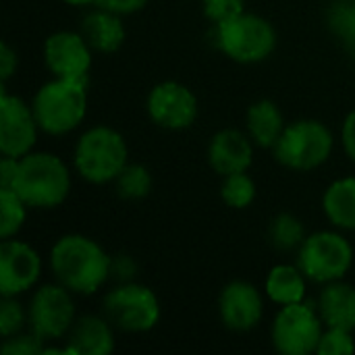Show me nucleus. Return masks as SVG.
Wrapping results in <instances>:
<instances>
[{
	"mask_svg": "<svg viewBox=\"0 0 355 355\" xmlns=\"http://www.w3.org/2000/svg\"><path fill=\"white\" fill-rule=\"evenodd\" d=\"M202 10L214 25L229 21L245 10V0H202Z\"/></svg>",
	"mask_w": 355,
	"mask_h": 355,
	"instance_id": "obj_31",
	"label": "nucleus"
},
{
	"mask_svg": "<svg viewBox=\"0 0 355 355\" xmlns=\"http://www.w3.org/2000/svg\"><path fill=\"white\" fill-rule=\"evenodd\" d=\"M135 270V264L127 258V256H121V258H116V260H112V270H110V277H114L116 272H119V279L123 281V283H129L131 279H133V272Z\"/></svg>",
	"mask_w": 355,
	"mask_h": 355,
	"instance_id": "obj_35",
	"label": "nucleus"
},
{
	"mask_svg": "<svg viewBox=\"0 0 355 355\" xmlns=\"http://www.w3.org/2000/svg\"><path fill=\"white\" fill-rule=\"evenodd\" d=\"M104 316L114 329L125 333H148L160 320L156 293L139 283H121L104 297Z\"/></svg>",
	"mask_w": 355,
	"mask_h": 355,
	"instance_id": "obj_9",
	"label": "nucleus"
},
{
	"mask_svg": "<svg viewBox=\"0 0 355 355\" xmlns=\"http://www.w3.org/2000/svg\"><path fill=\"white\" fill-rule=\"evenodd\" d=\"M341 144L345 154L355 162V108L345 116L341 127Z\"/></svg>",
	"mask_w": 355,
	"mask_h": 355,
	"instance_id": "obj_34",
	"label": "nucleus"
},
{
	"mask_svg": "<svg viewBox=\"0 0 355 355\" xmlns=\"http://www.w3.org/2000/svg\"><path fill=\"white\" fill-rule=\"evenodd\" d=\"M285 127H287V123H285L283 110L279 108L277 102L262 98L248 108L245 129L258 148L272 150L277 146V141L281 139Z\"/></svg>",
	"mask_w": 355,
	"mask_h": 355,
	"instance_id": "obj_20",
	"label": "nucleus"
},
{
	"mask_svg": "<svg viewBox=\"0 0 355 355\" xmlns=\"http://www.w3.org/2000/svg\"><path fill=\"white\" fill-rule=\"evenodd\" d=\"M254 146L248 131L223 129L214 133L208 144V162L220 177L245 173L254 162Z\"/></svg>",
	"mask_w": 355,
	"mask_h": 355,
	"instance_id": "obj_16",
	"label": "nucleus"
},
{
	"mask_svg": "<svg viewBox=\"0 0 355 355\" xmlns=\"http://www.w3.org/2000/svg\"><path fill=\"white\" fill-rule=\"evenodd\" d=\"M114 187L123 200H144L152 191V175L144 164L127 162V166L114 179Z\"/></svg>",
	"mask_w": 355,
	"mask_h": 355,
	"instance_id": "obj_25",
	"label": "nucleus"
},
{
	"mask_svg": "<svg viewBox=\"0 0 355 355\" xmlns=\"http://www.w3.org/2000/svg\"><path fill=\"white\" fill-rule=\"evenodd\" d=\"M220 198H223V202L229 208H233V210H245L256 200V183L248 175V171L245 173L227 175V177H223Z\"/></svg>",
	"mask_w": 355,
	"mask_h": 355,
	"instance_id": "obj_26",
	"label": "nucleus"
},
{
	"mask_svg": "<svg viewBox=\"0 0 355 355\" xmlns=\"http://www.w3.org/2000/svg\"><path fill=\"white\" fill-rule=\"evenodd\" d=\"M146 110L158 127L168 131H183L196 123L200 104L187 85L179 81H160L150 89Z\"/></svg>",
	"mask_w": 355,
	"mask_h": 355,
	"instance_id": "obj_12",
	"label": "nucleus"
},
{
	"mask_svg": "<svg viewBox=\"0 0 355 355\" xmlns=\"http://www.w3.org/2000/svg\"><path fill=\"white\" fill-rule=\"evenodd\" d=\"M333 148L335 137L324 123L316 119H302L285 127L272 152L277 162L285 168L308 173L322 166L331 158Z\"/></svg>",
	"mask_w": 355,
	"mask_h": 355,
	"instance_id": "obj_6",
	"label": "nucleus"
},
{
	"mask_svg": "<svg viewBox=\"0 0 355 355\" xmlns=\"http://www.w3.org/2000/svg\"><path fill=\"white\" fill-rule=\"evenodd\" d=\"M146 4H148V0H96L94 6L106 8L116 15H131V12L141 10Z\"/></svg>",
	"mask_w": 355,
	"mask_h": 355,
	"instance_id": "obj_32",
	"label": "nucleus"
},
{
	"mask_svg": "<svg viewBox=\"0 0 355 355\" xmlns=\"http://www.w3.org/2000/svg\"><path fill=\"white\" fill-rule=\"evenodd\" d=\"M27 327V310L17 302V297H2L0 304V335L2 339L21 333Z\"/></svg>",
	"mask_w": 355,
	"mask_h": 355,
	"instance_id": "obj_28",
	"label": "nucleus"
},
{
	"mask_svg": "<svg viewBox=\"0 0 355 355\" xmlns=\"http://www.w3.org/2000/svg\"><path fill=\"white\" fill-rule=\"evenodd\" d=\"M216 27L218 50L235 62L256 64L266 60L277 48V31L272 23L256 12H241Z\"/></svg>",
	"mask_w": 355,
	"mask_h": 355,
	"instance_id": "obj_5",
	"label": "nucleus"
},
{
	"mask_svg": "<svg viewBox=\"0 0 355 355\" xmlns=\"http://www.w3.org/2000/svg\"><path fill=\"white\" fill-rule=\"evenodd\" d=\"M17 64H19L17 52L6 42H2V46H0V79H2V83H6L17 73Z\"/></svg>",
	"mask_w": 355,
	"mask_h": 355,
	"instance_id": "obj_33",
	"label": "nucleus"
},
{
	"mask_svg": "<svg viewBox=\"0 0 355 355\" xmlns=\"http://www.w3.org/2000/svg\"><path fill=\"white\" fill-rule=\"evenodd\" d=\"M71 355H108L114 349V327L104 316H81L67 335Z\"/></svg>",
	"mask_w": 355,
	"mask_h": 355,
	"instance_id": "obj_17",
	"label": "nucleus"
},
{
	"mask_svg": "<svg viewBox=\"0 0 355 355\" xmlns=\"http://www.w3.org/2000/svg\"><path fill=\"white\" fill-rule=\"evenodd\" d=\"M327 21L331 31L355 50V0H335L329 6Z\"/></svg>",
	"mask_w": 355,
	"mask_h": 355,
	"instance_id": "obj_27",
	"label": "nucleus"
},
{
	"mask_svg": "<svg viewBox=\"0 0 355 355\" xmlns=\"http://www.w3.org/2000/svg\"><path fill=\"white\" fill-rule=\"evenodd\" d=\"M324 333V322L318 308L310 302L281 306L272 320L270 339L281 355L316 354Z\"/></svg>",
	"mask_w": 355,
	"mask_h": 355,
	"instance_id": "obj_8",
	"label": "nucleus"
},
{
	"mask_svg": "<svg viewBox=\"0 0 355 355\" xmlns=\"http://www.w3.org/2000/svg\"><path fill=\"white\" fill-rule=\"evenodd\" d=\"M44 64L52 73V77L79 79L87 81V73L92 69V46L81 35V31H54L46 37L44 48Z\"/></svg>",
	"mask_w": 355,
	"mask_h": 355,
	"instance_id": "obj_13",
	"label": "nucleus"
},
{
	"mask_svg": "<svg viewBox=\"0 0 355 355\" xmlns=\"http://www.w3.org/2000/svg\"><path fill=\"white\" fill-rule=\"evenodd\" d=\"M355 352L354 333L343 329H327L322 333L320 345L316 349L318 355H349Z\"/></svg>",
	"mask_w": 355,
	"mask_h": 355,
	"instance_id": "obj_29",
	"label": "nucleus"
},
{
	"mask_svg": "<svg viewBox=\"0 0 355 355\" xmlns=\"http://www.w3.org/2000/svg\"><path fill=\"white\" fill-rule=\"evenodd\" d=\"M306 229L302 220L289 212H281L272 218L268 227V241L272 243L275 250L279 252H295L302 248L306 239Z\"/></svg>",
	"mask_w": 355,
	"mask_h": 355,
	"instance_id": "obj_23",
	"label": "nucleus"
},
{
	"mask_svg": "<svg viewBox=\"0 0 355 355\" xmlns=\"http://www.w3.org/2000/svg\"><path fill=\"white\" fill-rule=\"evenodd\" d=\"M50 270L71 293L94 295L110 279L112 258L92 237L69 233L52 245Z\"/></svg>",
	"mask_w": 355,
	"mask_h": 355,
	"instance_id": "obj_1",
	"label": "nucleus"
},
{
	"mask_svg": "<svg viewBox=\"0 0 355 355\" xmlns=\"http://www.w3.org/2000/svg\"><path fill=\"white\" fill-rule=\"evenodd\" d=\"M79 31L87 40L92 50L102 52V54L116 52L125 44V37H127L121 15L110 12V10L100 8V6H96V10H89L81 19Z\"/></svg>",
	"mask_w": 355,
	"mask_h": 355,
	"instance_id": "obj_18",
	"label": "nucleus"
},
{
	"mask_svg": "<svg viewBox=\"0 0 355 355\" xmlns=\"http://www.w3.org/2000/svg\"><path fill=\"white\" fill-rule=\"evenodd\" d=\"M306 281L308 277L302 272L297 264H277L270 268L264 283L266 297L277 306L306 302Z\"/></svg>",
	"mask_w": 355,
	"mask_h": 355,
	"instance_id": "obj_21",
	"label": "nucleus"
},
{
	"mask_svg": "<svg viewBox=\"0 0 355 355\" xmlns=\"http://www.w3.org/2000/svg\"><path fill=\"white\" fill-rule=\"evenodd\" d=\"M46 347V341H42L37 335L29 333H17L12 337H6L2 343L4 355H42Z\"/></svg>",
	"mask_w": 355,
	"mask_h": 355,
	"instance_id": "obj_30",
	"label": "nucleus"
},
{
	"mask_svg": "<svg viewBox=\"0 0 355 355\" xmlns=\"http://www.w3.org/2000/svg\"><path fill=\"white\" fill-rule=\"evenodd\" d=\"M354 264L349 239L337 231H318L304 239L297 250V266L312 283L341 281Z\"/></svg>",
	"mask_w": 355,
	"mask_h": 355,
	"instance_id": "obj_7",
	"label": "nucleus"
},
{
	"mask_svg": "<svg viewBox=\"0 0 355 355\" xmlns=\"http://www.w3.org/2000/svg\"><path fill=\"white\" fill-rule=\"evenodd\" d=\"M27 204L10 187H0V237H15L27 218Z\"/></svg>",
	"mask_w": 355,
	"mask_h": 355,
	"instance_id": "obj_24",
	"label": "nucleus"
},
{
	"mask_svg": "<svg viewBox=\"0 0 355 355\" xmlns=\"http://www.w3.org/2000/svg\"><path fill=\"white\" fill-rule=\"evenodd\" d=\"M71 6H87V4H96V0H62Z\"/></svg>",
	"mask_w": 355,
	"mask_h": 355,
	"instance_id": "obj_36",
	"label": "nucleus"
},
{
	"mask_svg": "<svg viewBox=\"0 0 355 355\" xmlns=\"http://www.w3.org/2000/svg\"><path fill=\"white\" fill-rule=\"evenodd\" d=\"M218 314L223 324L235 333H248L262 322L264 300L256 285L248 281H231L218 295Z\"/></svg>",
	"mask_w": 355,
	"mask_h": 355,
	"instance_id": "obj_15",
	"label": "nucleus"
},
{
	"mask_svg": "<svg viewBox=\"0 0 355 355\" xmlns=\"http://www.w3.org/2000/svg\"><path fill=\"white\" fill-rule=\"evenodd\" d=\"M129 162V148L125 137L106 125L83 131L73 150V166L81 179L94 185L114 183Z\"/></svg>",
	"mask_w": 355,
	"mask_h": 355,
	"instance_id": "obj_4",
	"label": "nucleus"
},
{
	"mask_svg": "<svg viewBox=\"0 0 355 355\" xmlns=\"http://www.w3.org/2000/svg\"><path fill=\"white\" fill-rule=\"evenodd\" d=\"M42 277L40 254L21 239H2L0 243V295L19 297L35 287Z\"/></svg>",
	"mask_w": 355,
	"mask_h": 355,
	"instance_id": "obj_14",
	"label": "nucleus"
},
{
	"mask_svg": "<svg viewBox=\"0 0 355 355\" xmlns=\"http://www.w3.org/2000/svg\"><path fill=\"white\" fill-rule=\"evenodd\" d=\"M17 196L35 210L60 206L71 191V171L62 158L50 152H29L19 158L17 175L10 185Z\"/></svg>",
	"mask_w": 355,
	"mask_h": 355,
	"instance_id": "obj_2",
	"label": "nucleus"
},
{
	"mask_svg": "<svg viewBox=\"0 0 355 355\" xmlns=\"http://www.w3.org/2000/svg\"><path fill=\"white\" fill-rule=\"evenodd\" d=\"M73 293L60 283L42 285L33 291L27 306V329L42 341H58L75 324Z\"/></svg>",
	"mask_w": 355,
	"mask_h": 355,
	"instance_id": "obj_10",
	"label": "nucleus"
},
{
	"mask_svg": "<svg viewBox=\"0 0 355 355\" xmlns=\"http://www.w3.org/2000/svg\"><path fill=\"white\" fill-rule=\"evenodd\" d=\"M31 108L44 133L67 135L87 114V81L52 77L35 92Z\"/></svg>",
	"mask_w": 355,
	"mask_h": 355,
	"instance_id": "obj_3",
	"label": "nucleus"
},
{
	"mask_svg": "<svg viewBox=\"0 0 355 355\" xmlns=\"http://www.w3.org/2000/svg\"><path fill=\"white\" fill-rule=\"evenodd\" d=\"M316 308L327 329L355 331V287L343 283V279L324 285Z\"/></svg>",
	"mask_w": 355,
	"mask_h": 355,
	"instance_id": "obj_19",
	"label": "nucleus"
},
{
	"mask_svg": "<svg viewBox=\"0 0 355 355\" xmlns=\"http://www.w3.org/2000/svg\"><path fill=\"white\" fill-rule=\"evenodd\" d=\"M322 210L333 227L355 231V177L337 179L327 187Z\"/></svg>",
	"mask_w": 355,
	"mask_h": 355,
	"instance_id": "obj_22",
	"label": "nucleus"
},
{
	"mask_svg": "<svg viewBox=\"0 0 355 355\" xmlns=\"http://www.w3.org/2000/svg\"><path fill=\"white\" fill-rule=\"evenodd\" d=\"M37 119L31 104L8 94L6 83L0 87V152L2 156L23 158L33 152L37 141Z\"/></svg>",
	"mask_w": 355,
	"mask_h": 355,
	"instance_id": "obj_11",
	"label": "nucleus"
}]
</instances>
